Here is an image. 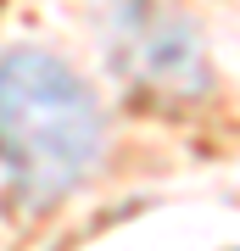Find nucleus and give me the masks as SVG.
Returning <instances> with one entry per match:
<instances>
[{"mask_svg": "<svg viewBox=\"0 0 240 251\" xmlns=\"http://www.w3.org/2000/svg\"><path fill=\"white\" fill-rule=\"evenodd\" d=\"M107 140L89 84L51 50L0 56V168L28 201H56L89 179Z\"/></svg>", "mask_w": 240, "mask_h": 251, "instance_id": "nucleus-1", "label": "nucleus"}, {"mask_svg": "<svg viewBox=\"0 0 240 251\" xmlns=\"http://www.w3.org/2000/svg\"><path fill=\"white\" fill-rule=\"evenodd\" d=\"M107 62L145 106H196L213 95V56L201 45V28L173 0H112Z\"/></svg>", "mask_w": 240, "mask_h": 251, "instance_id": "nucleus-2", "label": "nucleus"}, {"mask_svg": "<svg viewBox=\"0 0 240 251\" xmlns=\"http://www.w3.org/2000/svg\"><path fill=\"white\" fill-rule=\"evenodd\" d=\"M235 251H240V246H235Z\"/></svg>", "mask_w": 240, "mask_h": 251, "instance_id": "nucleus-3", "label": "nucleus"}]
</instances>
